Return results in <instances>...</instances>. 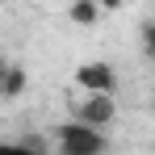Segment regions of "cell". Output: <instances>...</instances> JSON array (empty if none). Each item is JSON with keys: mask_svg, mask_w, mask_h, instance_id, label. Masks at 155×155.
Masks as SVG:
<instances>
[{"mask_svg": "<svg viewBox=\"0 0 155 155\" xmlns=\"http://www.w3.org/2000/svg\"><path fill=\"white\" fill-rule=\"evenodd\" d=\"M51 143H54L51 155H109V130H97V126H84V122L67 117L51 130Z\"/></svg>", "mask_w": 155, "mask_h": 155, "instance_id": "1", "label": "cell"}, {"mask_svg": "<svg viewBox=\"0 0 155 155\" xmlns=\"http://www.w3.org/2000/svg\"><path fill=\"white\" fill-rule=\"evenodd\" d=\"M67 113H71V122H84V126H97V130H109L117 122V97H109V92H71V101H67Z\"/></svg>", "mask_w": 155, "mask_h": 155, "instance_id": "2", "label": "cell"}, {"mask_svg": "<svg viewBox=\"0 0 155 155\" xmlns=\"http://www.w3.org/2000/svg\"><path fill=\"white\" fill-rule=\"evenodd\" d=\"M76 88L80 92H117V76H113V67L109 63H84L76 71Z\"/></svg>", "mask_w": 155, "mask_h": 155, "instance_id": "3", "label": "cell"}, {"mask_svg": "<svg viewBox=\"0 0 155 155\" xmlns=\"http://www.w3.org/2000/svg\"><path fill=\"white\" fill-rule=\"evenodd\" d=\"M21 92H25V67L0 59V97H21Z\"/></svg>", "mask_w": 155, "mask_h": 155, "instance_id": "4", "label": "cell"}, {"mask_svg": "<svg viewBox=\"0 0 155 155\" xmlns=\"http://www.w3.org/2000/svg\"><path fill=\"white\" fill-rule=\"evenodd\" d=\"M0 155H51V151H42L34 143H8V138H0Z\"/></svg>", "mask_w": 155, "mask_h": 155, "instance_id": "5", "label": "cell"}, {"mask_svg": "<svg viewBox=\"0 0 155 155\" xmlns=\"http://www.w3.org/2000/svg\"><path fill=\"white\" fill-rule=\"evenodd\" d=\"M71 21H80V25L88 21V25H92V21H97V4H92V0H76V4H71Z\"/></svg>", "mask_w": 155, "mask_h": 155, "instance_id": "6", "label": "cell"}]
</instances>
